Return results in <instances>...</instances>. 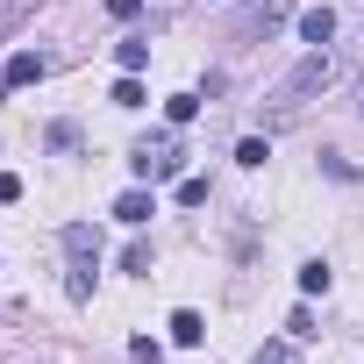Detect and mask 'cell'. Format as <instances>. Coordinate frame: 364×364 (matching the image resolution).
Wrapping results in <instances>:
<instances>
[{
    "instance_id": "6da1fadb",
    "label": "cell",
    "mask_w": 364,
    "mask_h": 364,
    "mask_svg": "<svg viewBox=\"0 0 364 364\" xmlns=\"http://www.w3.org/2000/svg\"><path fill=\"white\" fill-rule=\"evenodd\" d=\"M328 79H336V58H328V50H307V58H300V65H293V72L279 79L272 107H279V114H300V107H307V100H314V93L328 86Z\"/></svg>"
},
{
    "instance_id": "7a4b0ae2",
    "label": "cell",
    "mask_w": 364,
    "mask_h": 364,
    "mask_svg": "<svg viewBox=\"0 0 364 364\" xmlns=\"http://www.w3.org/2000/svg\"><path fill=\"white\" fill-rule=\"evenodd\" d=\"M129 164H136V178H178V136H143Z\"/></svg>"
},
{
    "instance_id": "3957f363",
    "label": "cell",
    "mask_w": 364,
    "mask_h": 364,
    "mask_svg": "<svg viewBox=\"0 0 364 364\" xmlns=\"http://www.w3.org/2000/svg\"><path fill=\"white\" fill-rule=\"evenodd\" d=\"M43 72H50V58H43V50H15V58H8V86H36Z\"/></svg>"
},
{
    "instance_id": "277c9868",
    "label": "cell",
    "mask_w": 364,
    "mask_h": 364,
    "mask_svg": "<svg viewBox=\"0 0 364 364\" xmlns=\"http://www.w3.org/2000/svg\"><path fill=\"white\" fill-rule=\"evenodd\" d=\"M150 215H157V200H150V193H143V186H129V193H122V200H114V222H129V229H143V222H150Z\"/></svg>"
},
{
    "instance_id": "5b68a950",
    "label": "cell",
    "mask_w": 364,
    "mask_h": 364,
    "mask_svg": "<svg viewBox=\"0 0 364 364\" xmlns=\"http://www.w3.org/2000/svg\"><path fill=\"white\" fill-rule=\"evenodd\" d=\"M300 36H307L314 50H328V36H336V15H328V8H307V15H300Z\"/></svg>"
},
{
    "instance_id": "8992f818",
    "label": "cell",
    "mask_w": 364,
    "mask_h": 364,
    "mask_svg": "<svg viewBox=\"0 0 364 364\" xmlns=\"http://www.w3.org/2000/svg\"><path fill=\"white\" fill-rule=\"evenodd\" d=\"M200 336H208V321H200L193 307H178V314H171V343H186V350H193Z\"/></svg>"
},
{
    "instance_id": "52a82bcc",
    "label": "cell",
    "mask_w": 364,
    "mask_h": 364,
    "mask_svg": "<svg viewBox=\"0 0 364 364\" xmlns=\"http://www.w3.org/2000/svg\"><path fill=\"white\" fill-rule=\"evenodd\" d=\"M279 15H286L279 0H264V8H250V22H243V36H272V29H279Z\"/></svg>"
},
{
    "instance_id": "ba28073f",
    "label": "cell",
    "mask_w": 364,
    "mask_h": 364,
    "mask_svg": "<svg viewBox=\"0 0 364 364\" xmlns=\"http://www.w3.org/2000/svg\"><path fill=\"white\" fill-rule=\"evenodd\" d=\"M114 65H122V72H143V65H150V43H143V36L114 43Z\"/></svg>"
},
{
    "instance_id": "9c48e42d",
    "label": "cell",
    "mask_w": 364,
    "mask_h": 364,
    "mask_svg": "<svg viewBox=\"0 0 364 364\" xmlns=\"http://www.w3.org/2000/svg\"><path fill=\"white\" fill-rule=\"evenodd\" d=\"M36 8H43V0H8V8H0V36H15V29H22Z\"/></svg>"
},
{
    "instance_id": "30bf717a",
    "label": "cell",
    "mask_w": 364,
    "mask_h": 364,
    "mask_svg": "<svg viewBox=\"0 0 364 364\" xmlns=\"http://www.w3.org/2000/svg\"><path fill=\"white\" fill-rule=\"evenodd\" d=\"M164 114H171V122H193V114H200V93H171Z\"/></svg>"
},
{
    "instance_id": "8fae6325",
    "label": "cell",
    "mask_w": 364,
    "mask_h": 364,
    "mask_svg": "<svg viewBox=\"0 0 364 364\" xmlns=\"http://www.w3.org/2000/svg\"><path fill=\"white\" fill-rule=\"evenodd\" d=\"M264 157H272V150H264V136H243V143H236V164H250V171H257Z\"/></svg>"
},
{
    "instance_id": "7c38bea8",
    "label": "cell",
    "mask_w": 364,
    "mask_h": 364,
    "mask_svg": "<svg viewBox=\"0 0 364 364\" xmlns=\"http://www.w3.org/2000/svg\"><path fill=\"white\" fill-rule=\"evenodd\" d=\"M300 293H328V264H321V257L300 264Z\"/></svg>"
},
{
    "instance_id": "4fadbf2b",
    "label": "cell",
    "mask_w": 364,
    "mask_h": 364,
    "mask_svg": "<svg viewBox=\"0 0 364 364\" xmlns=\"http://www.w3.org/2000/svg\"><path fill=\"white\" fill-rule=\"evenodd\" d=\"M122 272H136V279H143V272H150V243H129V250H122Z\"/></svg>"
},
{
    "instance_id": "5bb4252c",
    "label": "cell",
    "mask_w": 364,
    "mask_h": 364,
    "mask_svg": "<svg viewBox=\"0 0 364 364\" xmlns=\"http://www.w3.org/2000/svg\"><path fill=\"white\" fill-rule=\"evenodd\" d=\"M178 200H186V208H208V178H178Z\"/></svg>"
},
{
    "instance_id": "9a60e30c",
    "label": "cell",
    "mask_w": 364,
    "mask_h": 364,
    "mask_svg": "<svg viewBox=\"0 0 364 364\" xmlns=\"http://www.w3.org/2000/svg\"><path fill=\"white\" fill-rule=\"evenodd\" d=\"M257 364H300V357H293V343H264V350H257Z\"/></svg>"
},
{
    "instance_id": "2e32d148",
    "label": "cell",
    "mask_w": 364,
    "mask_h": 364,
    "mask_svg": "<svg viewBox=\"0 0 364 364\" xmlns=\"http://www.w3.org/2000/svg\"><path fill=\"white\" fill-rule=\"evenodd\" d=\"M8 200H22V178H15V171H0V208H8Z\"/></svg>"
},
{
    "instance_id": "e0dca14e",
    "label": "cell",
    "mask_w": 364,
    "mask_h": 364,
    "mask_svg": "<svg viewBox=\"0 0 364 364\" xmlns=\"http://www.w3.org/2000/svg\"><path fill=\"white\" fill-rule=\"evenodd\" d=\"M136 8H143V0H107V15H114V22H129Z\"/></svg>"
},
{
    "instance_id": "ac0fdd59",
    "label": "cell",
    "mask_w": 364,
    "mask_h": 364,
    "mask_svg": "<svg viewBox=\"0 0 364 364\" xmlns=\"http://www.w3.org/2000/svg\"><path fill=\"white\" fill-rule=\"evenodd\" d=\"M357 114H364V86H357Z\"/></svg>"
}]
</instances>
